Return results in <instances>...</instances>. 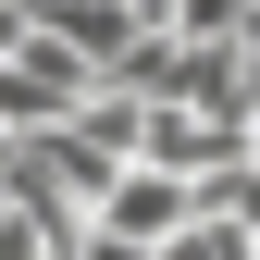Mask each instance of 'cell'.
Returning a JSON list of instances; mask_svg holds the SVG:
<instances>
[{
  "label": "cell",
  "mask_w": 260,
  "mask_h": 260,
  "mask_svg": "<svg viewBox=\"0 0 260 260\" xmlns=\"http://www.w3.org/2000/svg\"><path fill=\"white\" fill-rule=\"evenodd\" d=\"M161 260H260V236H248V223H223V211H199L186 236H161Z\"/></svg>",
  "instance_id": "6da1fadb"
},
{
  "label": "cell",
  "mask_w": 260,
  "mask_h": 260,
  "mask_svg": "<svg viewBox=\"0 0 260 260\" xmlns=\"http://www.w3.org/2000/svg\"><path fill=\"white\" fill-rule=\"evenodd\" d=\"M25 38H38V13H25V0H0V62H13Z\"/></svg>",
  "instance_id": "7a4b0ae2"
}]
</instances>
